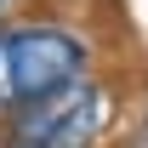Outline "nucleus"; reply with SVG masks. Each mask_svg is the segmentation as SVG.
<instances>
[{
	"label": "nucleus",
	"instance_id": "nucleus-2",
	"mask_svg": "<svg viewBox=\"0 0 148 148\" xmlns=\"http://www.w3.org/2000/svg\"><path fill=\"white\" fill-rule=\"evenodd\" d=\"M108 114H114V97L97 91V86L63 91V97H57V120H51L46 148H91L97 137H103V125H108Z\"/></svg>",
	"mask_w": 148,
	"mask_h": 148
},
{
	"label": "nucleus",
	"instance_id": "nucleus-1",
	"mask_svg": "<svg viewBox=\"0 0 148 148\" xmlns=\"http://www.w3.org/2000/svg\"><path fill=\"white\" fill-rule=\"evenodd\" d=\"M86 69V46L63 29H12L0 34V108H29L57 91H74Z\"/></svg>",
	"mask_w": 148,
	"mask_h": 148
}]
</instances>
